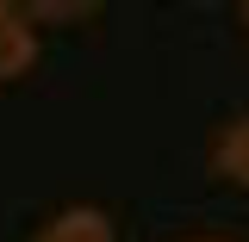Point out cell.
I'll list each match as a JSON object with an SVG mask.
<instances>
[{
  "label": "cell",
  "instance_id": "cell-1",
  "mask_svg": "<svg viewBox=\"0 0 249 242\" xmlns=\"http://www.w3.org/2000/svg\"><path fill=\"white\" fill-rule=\"evenodd\" d=\"M31 62H37V25H31V13L0 0V87L31 75Z\"/></svg>",
  "mask_w": 249,
  "mask_h": 242
},
{
  "label": "cell",
  "instance_id": "cell-2",
  "mask_svg": "<svg viewBox=\"0 0 249 242\" xmlns=\"http://www.w3.org/2000/svg\"><path fill=\"white\" fill-rule=\"evenodd\" d=\"M31 242H119V224L100 211V205H62L56 217L37 224Z\"/></svg>",
  "mask_w": 249,
  "mask_h": 242
},
{
  "label": "cell",
  "instance_id": "cell-3",
  "mask_svg": "<svg viewBox=\"0 0 249 242\" xmlns=\"http://www.w3.org/2000/svg\"><path fill=\"white\" fill-rule=\"evenodd\" d=\"M212 174L249 193V112H237V118L218 130V143H212Z\"/></svg>",
  "mask_w": 249,
  "mask_h": 242
},
{
  "label": "cell",
  "instance_id": "cell-4",
  "mask_svg": "<svg viewBox=\"0 0 249 242\" xmlns=\"http://www.w3.org/2000/svg\"><path fill=\"white\" fill-rule=\"evenodd\" d=\"M181 242H224V236H181Z\"/></svg>",
  "mask_w": 249,
  "mask_h": 242
},
{
  "label": "cell",
  "instance_id": "cell-5",
  "mask_svg": "<svg viewBox=\"0 0 249 242\" xmlns=\"http://www.w3.org/2000/svg\"><path fill=\"white\" fill-rule=\"evenodd\" d=\"M243 25H249V6H243Z\"/></svg>",
  "mask_w": 249,
  "mask_h": 242
}]
</instances>
